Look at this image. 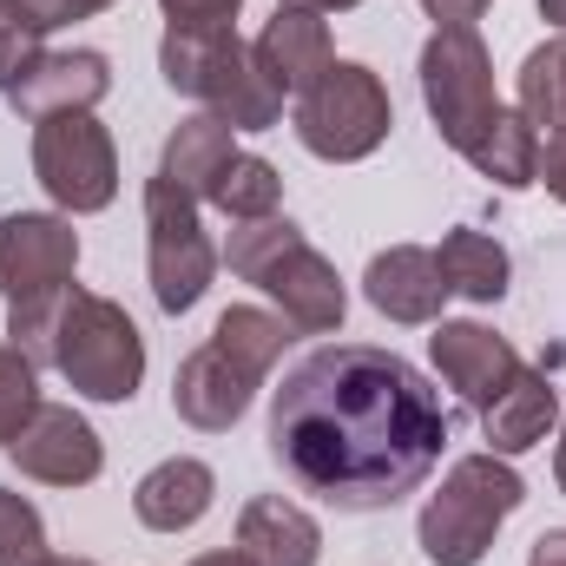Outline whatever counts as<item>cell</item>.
<instances>
[{"mask_svg": "<svg viewBox=\"0 0 566 566\" xmlns=\"http://www.w3.org/2000/svg\"><path fill=\"white\" fill-rule=\"evenodd\" d=\"M441 389L376 343L310 349L271 396V461L336 514H389L441 468Z\"/></svg>", "mask_w": 566, "mask_h": 566, "instance_id": "6da1fadb", "label": "cell"}, {"mask_svg": "<svg viewBox=\"0 0 566 566\" xmlns=\"http://www.w3.org/2000/svg\"><path fill=\"white\" fill-rule=\"evenodd\" d=\"M244 283H258L283 310V323L296 336H336L349 316V290L336 277V264L290 224V218H251L231 231V244L218 251Z\"/></svg>", "mask_w": 566, "mask_h": 566, "instance_id": "7a4b0ae2", "label": "cell"}, {"mask_svg": "<svg viewBox=\"0 0 566 566\" xmlns=\"http://www.w3.org/2000/svg\"><path fill=\"white\" fill-rule=\"evenodd\" d=\"M158 73H165L171 93H185L205 113H218L231 133H271L283 119V93L258 73V60L238 40V27H165Z\"/></svg>", "mask_w": 566, "mask_h": 566, "instance_id": "3957f363", "label": "cell"}, {"mask_svg": "<svg viewBox=\"0 0 566 566\" xmlns=\"http://www.w3.org/2000/svg\"><path fill=\"white\" fill-rule=\"evenodd\" d=\"M527 481L514 474L507 454H461L441 488L422 501L416 547L428 566H481L494 554V534L521 514Z\"/></svg>", "mask_w": 566, "mask_h": 566, "instance_id": "277c9868", "label": "cell"}, {"mask_svg": "<svg viewBox=\"0 0 566 566\" xmlns=\"http://www.w3.org/2000/svg\"><path fill=\"white\" fill-rule=\"evenodd\" d=\"M46 369H60L73 382V396L119 409V402L139 396V382H145V336L113 296H93V290L66 283V296L53 310Z\"/></svg>", "mask_w": 566, "mask_h": 566, "instance_id": "5b68a950", "label": "cell"}, {"mask_svg": "<svg viewBox=\"0 0 566 566\" xmlns=\"http://www.w3.org/2000/svg\"><path fill=\"white\" fill-rule=\"evenodd\" d=\"M296 139L310 158L323 165H363L369 151H382L389 126H396V106H389V86L376 66L363 60H329V73L296 93V113H290Z\"/></svg>", "mask_w": 566, "mask_h": 566, "instance_id": "8992f818", "label": "cell"}, {"mask_svg": "<svg viewBox=\"0 0 566 566\" xmlns=\"http://www.w3.org/2000/svg\"><path fill=\"white\" fill-rule=\"evenodd\" d=\"M218 244L205 238L198 198L178 191L171 178H145V271H151V296L165 316H185L211 296L218 277Z\"/></svg>", "mask_w": 566, "mask_h": 566, "instance_id": "52a82bcc", "label": "cell"}, {"mask_svg": "<svg viewBox=\"0 0 566 566\" xmlns=\"http://www.w3.org/2000/svg\"><path fill=\"white\" fill-rule=\"evenodd\" d=\"M422 106L434 119V133L448 151H474L481 133L494 126L501 113V93H494V53L474 27H448L422 46Z\"/></svg>", "mask_w": 566, "mask_h": 566, "instance_id": "ba28073f", "label": "cell"}, {"mask_svg": "<svg viewBox=\"0 0 566 566\" xmlns=\"http://www.w3.org/2000/svg\"><path fill=\"white\" fill-rule=\"evenodd\" d=\"M33 178L66 218H93L119 198V151L93 113H53L33 126Z\"/></svg>", "mask_w": 566, "mask_h": 566, "instance_id": "9c48e42d", "label": "cell"}, {"mask_svg": "<svg viewBox=\"0 0 566 566\" xmlns=\"http://www.w3.org/2000/svg\"><path fill=\"white\" fill-rule=\"evenodd\" d=\"M80 271V231L66 211H7L0 218V296L13 303H40L60 296Z\"/></svg>", "mask_w": 566, "mask_h": 566, "instance_id": "30bf717a", "label": "cell"}, {"mask_svg": "<svg viewBox=\"0 0 566 566\" xmlns=\"http://www.w3.org/2000/svg\"><path fill=\"white\" fill-rule=\"evenodd\" d=\"M7 461L40 488H93L106 474V441L66 402H40L33 422L7 441Z\"/></svg>", "mask_w": 566, "mask_h": 566, "instance_id": "8fae6325", "label": "cell"}, {"mask_svg": "<svg viewBox=\"0 0 566 566\" xmlns=\"http://www.w3.org/2000/svg\"><path fill=\"white\" fill-rule=\"evenodd\" d=\"M258 376L244 369V363H231L218 343H205V349H191L185 363H178V376H171V416L185 428H198V434H224V428L244 422V409L258 402Z\"/></svg>", "mask_w": 566, "mask_h": 566, "instance_id": "7c38bea8", "label": "cell"}, {"mask_svg": "<svg viewBox=\"0 0 566 566\" xmlns=\"http://www.w3.org/2000/svg\"><path fill=\"white\" fill-rule=\"evenodd\" d=\"M428 356H434L441 382H448L474 416L521 376V349H514L501 329H488V323H434Z\"/></svg>", "mask_w": 566, "mask_h": 566, "instance_id": "4fadbf2b", "label": "cell"}, {"mask_svg": "<svg viewBox=\"0 0 566 566\" xmlns=\"http://www.w3.org/2000/svg\"><path fill=\"white\" fill-rule=\"evenodd\" d=\"M113 93V60L99 46H73V53H40L33 73L7 93V106L20 119H53V113H93Z\"/></svg>", "mask_w": 566, "mask_h": 566, "instance_id": "5bb4252c", "label": "cell"}, {"mask_svg": "<svg viewBox=\"0 0 566 566\" xmlns=\"http://www.w3.org/2000/svg\"><path fill=\"white\" fill-rule=\"evenodd\" d=\"M251 60H258V73L277 86L283 99L310 93V86L329 73V60H336V46H329V20L310 13V7H277V13L264 20V33L251 40Z\"/></svg>", "mask_w": 566, "mask_h": 566, "instance_id": "9a60e30c", "label": "cell"}, {"mask_svg": "<svg viewBox=\"0 0 566 566\" xmlns=\"http://www.w3.org/2000/svg\"><path fill=\"white\" fill-rule=\"evenodd\" d=\"M363 296H369L376 316L422 329V323H441L448 283H441L434 251H422V244H389V251L369 258V271H363Z\"/></svg>", "mask_w": 566, "mask_h": 566, "instance_id": "2e32d148", "label": "cell"}, {"mask_svg": "<svg viewBox=\"0 0 566 566\" xmlns=\"http://www.w3.org/2000/svg\"><path fill=\"white\" fill-rule=\"evenodd\" d=\"M218 501V474L198 454H171L133 488V514L145 534H191Z\"/></svg>", "mask_w": 566, "mask_h": 566, "instance_id": "e0dca14e", "label": "cell"}, {"mask_svg": "<svg viewBox=\"0 0 566 566\" xmlns=\"http://www.w3.org/2000/svg\"><path fill=\"white\" fill-rule=\"evenodd\" d=\"M560 428V389H554V376L547 369H527L521 363V376L481 409V434H488V454H527V448H541L547 434Z\"/></svg>", "mask_w": 566, "mask_h": 566, "instance_id": "ac0fdd59", "label": "cell"}, {"mask_svg": "<svg viewBox=\"0 0 566 566\" xmlns=\"http://www.w3.org/2000/svg\"><path fill=\"white\" fill-rule=\"evenodd\" d=\"M238 554L251 566H316L323 560V527L310 507H296L283 494H258L238 514Z\"/></svg>", "mask_w": 566, "mask_h": 566, "instance_id": "d6986e66", "label": "cell"}, {"mask_svg": "<svg viewBox=\"0 0 566 566\" xmlns=\"http://www.w3.org/2000/svg\"><path fill=\"white\" fill-rule=\"evenodd\" d=\"M231 158H238V133L218 113H191L158 151V178H171L178 191H191L205 205V198H218V178L231 171Z\"/></svg>", "mask_w": 566, "mask_h": 566, "instance_id": "ffe728a7", "label": "cell"}, {"mask_svg": "<svg viewBox=\"0 0 566 566\" xmlns=\"http://www.w3.org/2000/svg\"><path fill=\"white\" fill-rule=\"evenodd\" d=\"M434 264H441L448 296H468V303H501V296H507V277H514L501 238H488V231H474V224L448 231L441 251H434Z\"/></svg>", "mask_w": 566, "mask_h": 566, "instance_id": "44dd1931", "label": "cell"}, {"mask_svg": "<svg viewBox=\"0 0 566 566\" xmlns=\"http://www.w3.org/2000/svg\"><path fill=\"white\" fill-rule=\"evenodd\" d=\"M290 336H296V329L283 323L277 310H258V303H231V310L211 323V343H218L231 363H244L258 382H264V376H271V369L283 363Z\"/></svg>", "mask_w": 566, "mask_h": 566, "instance_id": "7402d4cb", "label": "cell"}, {"mask_svg": "<svg viewBox=\"0 0 566 566\" xmlns=\"http://www.w3.org/2000/svg\"><path fill=\"white\" fill-rule=\"evenodd\" d=\"M468 165L488 178V185H501V191H527L534 185V171H541V133L521 119V113H494V126L481 133V145L468 151Z\"/></svg>", "mask_w": 566, "mask_h": 566, "instance_id": "603a6c76", "label": "cell"}, {"mask_svg": "<svg viewBox=\"0 0 566 566\" xmlns=\"http://www.w3.org/2000/svg\"><path fill=\"white\" fill-rule=\"evenodd\" d=\"M521 119L541 133V139H554V133H566V33H554V40H541L527 60H521Z\"/></svg>", "mask_w": 566, "mask_h": 566, "instance_id": "cb8c5ba5", "label": "cell"}, {"mask_svg": "<svg viewBox=\"0 0 566 566\" xmlns=\"http://www.w3.org/2000/svg\"><path fill=\"white\" fill-rule=\"evenodd\" d=\"M231 224H251V218H277L283 205V171L271 158H258V151H238L231 158V171L218 178V198H211Z\"/></svg>", "mask_w": 566, "mask_h": 566, "instance_id": "d4e9b609", "label": "cell"}, {"mask_svg": "<svg viewBox=\"0 0 566 566\" xmlns=\"http://www.w3.org/2000/svg\"><path fill=\"white\" fill-rule=\"evenodd\" d=\"M33 409H40V363L27 349L0 343V448L33 422Z\"/></svg>", "mask_w": 566, "mask_h": 566, "instance_id": "484cf974", "label": "cell"}, {"mask_svg": "<svg viewBox=\"0 0 566 566\" xmlns=\"http://www.w3.org/2000/svg\"><path fill=\"white\" fill-rule=\"evenodd\" d=\"M46 521L27 494L0 488V566H46Z\"/></svg>", "mask_w": 566, "mask_h": 566, "instance_id": "4316f807", "label": "cell"}, {"mask_svg": "<svg viewBox=\"0 0 566 566\" xmlns=\"http://www.w3.org/2000/svg\"><path fill=\"white\" fill-rule=\"evenodd\" d=\"M40 40H46V33H40L13 0H0V93H13V86L33 73V60L46 53Z\"/></svg>", "mask_w": 566, "mask_h": 566, "instance_id": "83f0119b", "label": "cell"}, {"mask_svg": "<svg viewBox=\"0 0 566 566\" xmlns=\"http://www.w3.org/2000/svg\"><path fill=\"white\" fill-rule=\"evenodd\" d=\"M40 33H53V27H73V20H93V13H106V7H119V0H13Z\"/></svg>", "mask_w": 566, "mask_h": 566, "instance_id": "f1b7e54d", "label": "cell"}, {"mask_svg": "<svg viewBox=\"0 0 566 566\" xmlns=\"http://www.w3.org/2000/svg\"><path fill=\"white\" fill-rule=\"evenodd\" d=\"M244 0H158V13L171 27H231Z\"/></svg>", "mask_w": 566, "mask_h": 566, "instance_id": "f546056e", "label": "cell"}, {"mask_svg": "<svg viewBox=\"0 0 566 566\" xmlns=\"http://www.w3.org/2000/svg\"><path fill=\"white\" fill-rule=\"evenodd\" d=\"M534 185H547V198L566 205V133L541 139V171H534Z\"/></svg>", "mask_w": 566, "mask_h": 566, "instance_id": "4dcf8cb0", "label": "cell"}, {"mask_svg": "<svg viewBox=\"0 0 566 566\" xmlns=\"http://www.w3.org/2000/svg\"><path fill=\"white\" fill-rule=\"evenodd\" d=\"M422 13L434 20V33H448V27H474L488 13V0H422Z\"/></svg>", "mask_w": 566, "mask_h": 566, "instance_id": "1f68e13d", "label": "cell"}, {"mask_svg": "<svg viewBox=\"0 0 566 566\" xmlns=\"http://www.w3.org/2000/svg\"><path fill=\"white\" fill-rule=\"evenodd\" d=\"M527 566H566V527H547V534L534 541V554H527Z\"/></svg>", "mask_w": 566, "mask_h": 566, "instance_id": "d6a6232c", "label": "cell"}, {"mask_svg": "<svg viewBox=\"0 0 566 566\" xmlns=\"http://www.w3.org/2000/svg\"><path fill=\"white\" fill-rule=\"evenodd\" d=\"M277 7H310V13H349V7H363V0H277Z\"/></svg>", "mask_w": 566, "mask_h": 566, "instance_id": "836d02e7", "label": "cell"}, {"mask_svg": "<svg viewBox=\"0 0 566 566\" xmlns=\"http://www.w3.org/2000/svg\"><path fill=\"white\" fill-rule=\"evenodd\" d=\"M185 566H251V560L231 547V554H198V560H185Z\"/></svg>", "mask_w": 566, "mask_h": 566, "instance_id": "e575fe53", "label": "cell"}, {"mask_svg": "<svg viewBox=\"0 0 566 566\" xmlns=\"http://www.w3.org/2000/svg\"><path fill=\"white\" fill-rule=\"evenodd\" d=\"M541 20H547L554 33H566V0H541Z\"/></svg>", "mask_w": 566, "mask_h": 566, "instance_id": "d590c367", "label": "cell"}, {"mask_svg": "<svg viewBox=\"0 0 566 566\" xmlns=\"http://www.w3.org/2000/svg\"><path fill=\"white\" fill-rule=\"evenodd\" d=\"M554 481H560V494H566V422H560V441H554Z\"/></svg>", "mask_w": 566, "mask_h": 566, "instance_id": "8d00e7d4", "label": "cell"}, {"mask_svg": "<svg viewBox=\"0 0 566 566\" xmlns=\"http://www.w3.org/2000/svg\"><path fill=\"white\" fill-rule=\"evenodd\" d=\"M46 566H99V560H73V554H53Z\"/></svg>", "mask_w": 566, "mask_h": 566, "instance_id": "74e56055", "label": "cell"}]
</instances>
